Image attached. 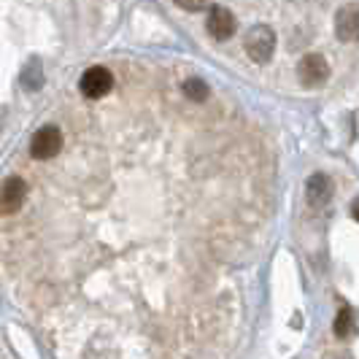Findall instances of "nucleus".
I'll return each instance as SVG.
<instances>
[{
	"label": "nucleus",
	"instance_id": "f257e3e1",
	"mask_svg": "<svg viewBox=\"0 0 359 359\" xmlns=\"http://www.w3.org/2000/svg\"><path fill=\"white\" fill-rule=\"evenodd\" d=\"M71 103L0 224L11 294L57 359H230L273 227V157L162 68Z\"/></svg>",
	"mask_w": 359,
	"mask_h": 359
},
{
	"label": "nucleus",
	"instance_id": "f03ea898",
	"mask_svg": "<svg viewBox=\"0 0 359 359\" xmlns=\"http://www.w3.org/2000/svg\"><path fill=\"white\" fill-rule=\"evenodd\" d=\"M241 49H243L246 60L252 65H259V68L273 65L276 62V49H278L276 25H270V22H252L241 33Z\"/></svg>",
	"mask_w": 359,
	"mask_h": 359
},
{
	"label": "nucleus",
	"instance_id": "7ed1b4c3",
	"mask_svg": "<svg viewBox=\"0 0 359 359\" xmlns=\"http://www.w3.org/2000/svg\"><path fill=\"white\" fill-rule=\"evenodd\" d=\"M114 90V68L111 65H90L79 79V95L81 100H103Z\"/></svg>",
	"mask_w": 359,
	"mask_h": 359
},
{
	"label": "nucleus",
	"instance_id": "20e7f679",
	"mask_svg": "<svg viewBox=\"0 0 359 359\" xmlns=\"http://www.w3.org/2000/svg\"><path fill=\"white\" fill-rule=\"evenodd\" d=\"M60 146H62V130H60L57 122L52 119V122H43V125L30 135L27 151H30V160L46 162L60 151Z\"/></svg>",
	"mask_w": 359,
	"mask_h": 359
},
{
	"label": "nucleus",
	"instance_id": "39448f33",
	"mask_svg": "<svg viewBox=\"0 0 359 359\" xmlns=\"http://www.w3.org/2000/svg\"><path fill=\"white\" fill-rule=\"evenodd\" d=\"M205 27L216 43H227V41H233L235 30H238V17L230 11V6H211Z\"/></svg>",
	"mask_w": 359,
	"mask_h": 359
},
{
	"label": "nucleus",
	"instance_id": "423d86ee",
	"mask_svg": "<svg viewBox=\"0 0 359 359\" xmlns=\"http://www.w3.org/2000/svg\"><path fill=\"white\" fill-rule=\"evenodd\" d=\"M25 181L19 179L17 173L6 176L3 184H0V219H8V216L19 214V208L25 205Z\"/></svg>",
	"mask_w": 359,
	"mask_h": 359
},
{
	"label": "nucleus",
	"instance_id": "0eeeda50",
	"mask_svg": "<svg viewBox=\"0 0 359 359\" xmlns=\"http://www.w3.org/2000/svg\"><path fill=\"white\" fill-rule=\"evenodd\" d=\"M332 195V181L330 176H324V173H313L311 179H308V200L313 203V205H322L327 203Z\"/></svg>",
	"mask_w": 359,
	"mask_h": 359
},
{
	"label": "nucleus",
	"instance_id": "6e6552de",
	"mask_svg": "<svg viewBox=\"0 0 359 359\" xmlns=\"http://www.w3.org/2000/svg\"><path fill=\"white\" fill-rule=\"evenodd\" d=\"M351 324H354V319H351V308L343 306L341 313H338V322H335V332H338L341 338H346V335L351 332Z\"/></svg>",
	"mask_w": 359,
	"mask_h": 359
}]
</instances>
